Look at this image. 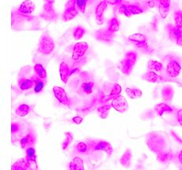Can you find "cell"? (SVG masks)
<instances>
[{
	"instance_id": "6da1fadb",
	"label": "cell",
	"mask_w": 182,
	"mask_h": 170,
	"mask_svg": "<svg viewBox=\"0 0 182 170\" xmlns=\"http://www.w3.org/2000/svg\"><path fill=\"white\" fill-rule=\"evenodd\" d=\"M54 47V42L53 39L48 36H44L41 38L40 42H39V51L42 52V53H50L52 52Z\"/></svg>"
},
{
	"instance_id": "7a4b0ae2",
	"label": "cell",
	"mask_w": 182,
	"mask_h": 170,
	"mask_svg": "<svg viewBox=\"0 0 182 170\" xmlns=\"http://www.w3.org/2000/svg\"><path fill=\"white\" fill-rule=\"evenodd\" d=\"M112 104L114 108H115L117 111L120 112H124L125 111H126L128 107L127 102H126L125 98L123 97V96H118L117 98H115L112 101Z\"/></svg>"
},
{
	"instance_id": "3957f363",
	"label": "cell",
	"mask_w": 182,
	"mask_h": 170,
	"mask_svg": "<svg viewBox=\"0 0 182 170\" xmlns=\"http://www.w3.org/2000/svg\"><path fill=\"white\" fill-rule=\"evenodd\" d=\"M88 49V45L86 42H80L75 47L73 52V59L74 60H79L86 52Z\"/></svg>"
},
{
	"instance_id": "277c9868",
	"label": "cell",
	"mask_w": 182,
	"mask_h": 170,
	"mask_svg": "<svg viewBox=\"0 0 182 170\" xmlns=\"http://www.w3.org/2000/svg\"><path fill=\"white\" fill-rule=\"evenodd\" d=\"M53 92H54L55 96H56L57 99L60 102L62 103L63 104L67 105L68 103H69V99H68L65 91L62 88H61V87L55 86L53 87Z\"/></svg>"
},
{
	"instance_id": "5b68a950",
	"label": "cell",
	"mask_w": 182,
	"mask_h": 170,
	"mask_svg": "<svg viewBox=\"0 0 182 170\" xmlns=\"http://www.w3.org/2000/svg\"><path fill=\"white\" fill-rule=\"evenodd\" d=\"M181 66L177 61H171L167 66V72L171 77H176L180 74Z\"/></svg>"
},
{
	"instance_id": "8992f818",
	"label": "cell",
	"mask_w": 182,
	"mask_h": 170,
	"mask_svg": "<svg viewBox=\"0 0 182 170\" xmlns=\"http://www.w3.org/2000/svg\"><path fill=\"white\" fill-rule=\"evenodd\" d=\"M35 9V5L33 4L32 2H31L30 0H26V1L24 2L21 5H20V7L19 9L20 12L23 13V14H31L34 11Z\"/></svg>"
},
{
	"instance_id": "52a82bcc",
	"label": "cell",
	"mask_w": 182,
	"mask_h": 170,
	"mask_svg": "<svg viewBox=\"0 0 182 170\" xmlns=\"http://www.w3.org/2000/svg\"><path fill=\"white\" fill-rule=\"evenodd\" d=\"M129 39L132 42H136L139 47H144L146 45V39H145V36L141 34H134L132 35L129 37Z\"/></svg>"
},
{
	"instance_id": "ba28073f",
	"label": "cell",
	"mask_w": 182,
	"mask_h": 170,
	"mask_svg": "<svg viewBox=\"0 0 182 170\" xmlns=\"http://www.w3.org/2000/svg\"><path fill=\"white\" fill-rule=\"evenodd\" d=\"M35 142V137H33L31 133H28L27 136L22 138L21 141H20V145H21L22 148H28L31 144Z\"/></svg>"
},
{
	"instance_id": "9c48e42d",
	"label": "cell",
	"mask_w": 182,
	"mask_h": 170,
	"mask_svg": "<svg viewBox=\"0 0 182 170\" xmlns=\"http://www.w3.org/2000/svg\"><path fill=\"white\" fill-rule=\"evenodd\" d=\"M33 84L34 83H33V81L31 79L30 80V79H20L18 81V85L20 90H29L32 87Z\"/></svg>"
},
{
	"instance_id": "30bf717a",
	"label": "cell",
	"mask_w": 182,
	"mask_h": 170,
	"mask_svg": "<svg viewBox=\"0 0 182 170\" xmlns=\"http://www.w3.org/2000/svg\"><path fill=\"white\" fill-rule=\"evenodd\" d=\"M31 80L33 81V83H34V85H35V88H34L35 92L38 93H39V92L42 91V89L44 88V85H45V84H44V82H43L44 80L39 79L38 76L33 78Z\"/></svg>"
},
{
	"instance_id": "8fae6325",
	"label": "cell",
	"mask_w": 182,
	"mask_h": 170,
	"mask_svg": "<svg viewBox=\"0 0 182 170\" xmlns=\"http://www.w3.org/2000/svg\"><path fill=\"white\" fill-rule=\"evenodd\" d=\"M35 72H36V75L38 76L39 79H42V80H45L47 79V72H46L45 69L43 68V67L41 64H36L34 68Z\"/></svg>"
},
{
	"instance_id": "7c38bea8",
	"label": "cell",
	"mask_w": 182,
	"mask_h": 170,
	"mask_svg": "<svg viewBox=\"0 0 182 170\" xmlns=\"http://www.w3.org/2000/svg\"><path fill=\"white\" fill-rule=\"evenodd\" d=\"M27 155V160L28 162H33L34 164H36V155L35 149L33 147H29L26 150Z\"/></svg>"
},
{
	"instance_id": "4fadbf2b",
	"label": "cell",
	"mask_w": 182,
	"mask_h": 170,
	"mask_svg": "<svg viewBox=\"0 0 182 170\" xmlns=\"http://www.w3.org/2000/svg\"><path fill=\"white\" fill-rule=\"evenodd\" d=\"M107 7V5H106L105 2H102V3H100L98 5L97 8L96 10V16H97V21H99V20H103V13H104V9Z\"/></svg>"
},
{
	"instance_id": "5bb4252c",
	"label": "cell",
	"mask_w": 182,
	"mask_h": 170,
	"mask_svg": "<svg viewBox=\"0 0 182 170\" xmlns=\"http://www.w3.org/2000/svg\"><path fill=\"white\" fill-rule=\"evenodd\" d=\"M126 92L127 93L128 96L130 97L133 98V99H135V98H138L141 96V91L140 90H137V89H130L127 88L126 89Z\"/></svg>"
},
{
	"instance_id": "9a60e30c",
	"label": "cell",
	"mask_w": 182,
	"mask_h": 170,
	"mask_svg": "<svg viewBox=\"0 0 182 170\" xmlns=\"http://www.w3.org/2000/svg\"><path fill=\"white\" fill-rule=\"evenodd\" d=\"M70 168L72 169H83V161L80 158H76L71 162Z\"/></svg>"
},
{
	"instance_id": "2e32d148",
	"label": "cell",
	"mask_w": 182,
	"mask_h": 170,
	"mask_svg": "<svg viewBox=\"0 0 182 170\" xmlns=\"http://www.w3.org/2000/svg\"><path fill=\"white\" fill-rule=\"evenodd\" d=\"M69 68L65 63H63L61 64V79L62 80L66 81L67 80V78L69 77Z\"/></svg>"
},
{
	"instance_id": "e0dca14e",
	"label": "cell",
	"mask_w": 182,
	"mask_h": 170,
	"mask_svg": "<svg viewBox=\"0 0 182 170\" xmlns=\"http://www.w3.org/2000/svg\"><path fill=\"white\" fill-rule=\"evenodd\" d=\"M142 78H143V79H145V80L148 81V82H155L157 81L158 75L155 72L150 71V72H147L146 74H144V75L142 76Z\"/></svg>"
},
{
	"instance_id": "ac0fdd59",
	"label": "cell",
	"mask_w": 182,
	"mask_h": 170,
	"mask_svg": "<svg viewBox=\"0 0 182 170\" xmlns=\"http://www.w3.org/2000/svg\"><path fill=\"white\" fill-rule=\"evenodd\" d=\"M28 112H29V107L26 104H22L16 110V113L20 116L26 115L28 114Z\"/></svg>"
},
{
	"instance_id": "d6986e66",
	"label": "cell",
	"mask_w": 182,
	"mask_h": 170,
	"mask_svg": "<svg viewBox=\"0 0 182 170\" xmlns=\"http://www.w3.org/2000/svg\"><path fill=\"white\" fill-rule=\"evenodd\" d=\"M86 2H87V0H75V8H76V9L81 11L82 13L84 12Z\"/></svg>"
},
{
	"instance_id": "ffe728a7",
	"label": "cell",
	"mask_w": 182,
	"mask_h": 170,
	"mask_svg": "<svg viewBox=\"0 0 182 170\" xmlns=\"http://www.w3.org/2000/svg\"><path fill=\"white\" fill-rule=\"evenodd\" d=\"M174 20H175V23H176V25H177V28H178V29L181 28H182V12H181V11L175 12Z\"/></svg>"
},
{
	"instance_id": "44dd1931",
	"label": "cell",
	"mask_w": 182,
	"mask_h": 170,
	"mask_svg": "<svg viewBox=\"0 0 182 170\" xmlns=\"http://www.w3.org/2000/svg\"><path fill=\"white\" fill-rule=\"evenodd\" d=\"M93 82H84L82 84L81 89L83 90V92L86 93V94H90L92 92V88H93Z\"/></svg>"
},
{
	"instance_id": "7402d4cb",
	"label": "cell",
	"mask_w": 182,
	"mask_h": 170,
	"mask_svg": "<svg viewBox=\"0 0 182 170\" xmlns=\"http://www.w3.org/2000/svg\"><path fill=\"white\" fill-rule=\"evenodd\" d=\"M119 28V25L118 20L116 19H112L109 22V30L112 31H117Z\"/></svg>"
},
{
	"instance_id": "603a6c76",
	"label": "cell",
	"mask_w": 182,
	"mask_h": 170,
	"mask_svg": "<svg viewBox=\"0 0 182 170\" xmlns=\"http://www.w3.org/2000/svg\"><path fill=\"white\" fill-rule=\"evenodd\" d=\"M148 67L157 71H159L162 69V64L157 61H150L148 63Z\"/></svg>"
},
{
	"instance_id": "cb8c5ba5",
	"label": "cell",
	"mask_w": 182,
	"mask_h": 170,
	"mask_svg": "<svg viewBox=\"0 0 182 170\" xmlns=\"http://www.w3.org/2000/svg\"><path fill=\"white\" fill-rule=\"evenodd\" d=\"M83 34H84V29L80 28V27H78V28H76V30H75V34H74V36H75V39H80V38L83 37Z\"/></svg>"
},
{
	"instance_id": "d4e9b609",
	"label": "cell",
	"mask_w": 182,
	"mask_h": 170,
	"mask_svg": "<svg viewBox=\"0 0 182 170\" xmlns=\"http://www.w3.org/2000/svg\"><path fill=\"white\" fill-rule=\"evenodd\" d=\"M77 150L80 152H85L86 151V145L84 143H80L77 146Z\"/></svg>"
},
{
	"instance_id": "484cf974",
	"label": "cell",
	"mask_w": 182,
	"mask_h": 170,
	"mask_svg": "<svg viewBox=\"0 0 182 170\" xmlns=\"http://www.w3.org/2000/svg\"><path fill=\"white\" fill-rule=\"evenodd\" d=\"M19 129V125L17 123H12V126H11V131H12V133H16L17 130Z\"/></svg>"
},
{
	"instance_id": "4316f807",
	"label": "cell",
	"mask_w": 182,
	"mask_h": 170,
	"mask_svg": "<svg viewBox=\"0 0 182 170\" xmlns=\"http://www.w3.org/2000/svg\"><path fill=\"white\" fill-rule=\"evenodd\" d=\"M178 119L179 123L182 125V110H180L178 113Z\"/></svg>"
},
{
	"instance_id": "83f0119b",
	"label": "cell",
	"mask_w": 182,
	"mask_h": 170,
	"mask_svg": "<svg viewBox=\"0 0 182 170\" xmlns=\"http://www.w3.org/2000/svg\"><path fill=\"white\" fill-rule=\"evenodd\" d=\"M82 118H80V117H75L73 118V121L74 122H75V123H77V124H80L81 123V122H82Z\"/></svg>"
}]
</instances>
